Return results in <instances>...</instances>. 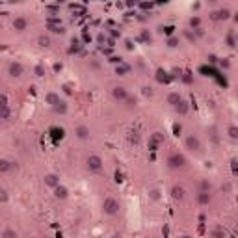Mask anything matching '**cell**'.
Instances as JSON below:
<instances>
[{"mask_svg":"<svg viewBox=\"0 0 238 238\" xmlns=\"http://www.w3.org/2000/svg\"><path fill=\"white\" fill-rule=\"evenodd\" d=\"M15 26H17V28H24V21H17V22H15Z\"/></svg>","mask_w":238,"mask_h":238,"instance_id":"cell-6","label":"cell"},{"mask_svg":"<svg viewBox=\"0 0 238 238\" xmlns=\"http://www.w3.org/2000/svg\"><path fill=\"white\" fill-rule=\"evenodd\" d=\"M115 95H117V97H125V91H119V89H117Z\"/></svg>","mask_w":238,"mask_h":238,"instance_id":"cell-8","label":"cell"},{"mask_svg":"<svg viewBox=\"0 0 238 238\" xmlns=\"http://www.w3.org/2000/svg\"><path fill=\"white\" fill-rule=\"evenodd\" d=\"M182 162H184V160H182V156H175V158H171V166H180Z\"/></svg>","mask_w":238,"mask_h":238,"instance_id":"cell-3","label":"cell"},{"mask_svg":"<svg viewBox=\"0 0 238 238\" xmlns=\"http://www.w3.org/2000/svg\"><path fill=\"white\" fill-rule=\"evenodd\" d=\"M54 179H56V177H52V175H50V177H47V182H49V184H54V182H56Z\"/></svg>","mask_w":238,"mask_h":238,"instance_id":"cell-7","label":"cell"},{"mask_svg":"<svg viewBox=\"0 0 238 238\" xmlns=\"http://www.w3.org/2000/svg\"><path fill=\"white\" fill-rule=\"evenodd\" d=\"M104 208H106L108 214H114V212H117V203H115L114 199H108V201L104 203Z\"/></svg>","mask_w":238,"mask_h":238,"instance_id":"cell-1","label":"cell"},{"mask_svg":"<svg viewBox=\"0 0 238 238\" xmlns=\"http://www.w3.org/2000/svg\"><path fill=\"white\" fill-rule=\"evenodd\" d=\"M89 166H91L93 169H99L100 168V160H99L97 156H93V158H89Z\"/></svg>","mask_w":238,"mask_h":238,"instance_id":"cell-2","label":"cell"},{"mask_svg":"<svg viewBox=\"0 0 238 238\" xmlns=\"http://www.w3.org/2000/svg\"><path fill=\"white\" fill-rule=\"evenodd\" d=\"M78 132H80V138H86V136H88V130H86V129H80Z\"/></svg>","mask_w":238,"mask_h":238,"instance_id":"cell-5","label":"cell"},{"mask_svg":"<svg viewBox=\"0 0 238 238\" xmlns=\"http://www.w3.org/2000/svg\"><path fill=\"white\" fill-rule=\"evenodd\" d=\"M56 192H58V197H65V190H63V188H58Z\"/></svg>","mask_w":238,"mask_h":238,"instance_id":"cell-4","label":"cell"}]
</instances>
